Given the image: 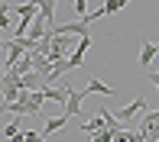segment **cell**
<instances>
[{
	"mask_svg": "<svg viewBox=\"0 0 159 142\" xmlns=\"http://www.w3.org/2000/svg\"><path fill=\"white\" fill-rule=\"evenodd\" d=\"M68 119H71V116H68V113L62 110V116H52V119H46V126H42V132H46V136H52V132H59L62 126L68 123Z\"/></svg>",
	"mask_w": 159,
	"mask_h": 142,
	"instance_id": "cell-8",
	"label": "cell"
},
{
	"mask_svg": "<svg viewBox=\"0 0 159 142\" xmlns=\"http://www.w3.org/2000/svg\"><path fill=\"white\" fill-rule=\"evenodd\" d=\"M146 81L156 84V90H159V71H146Z\"/></svg>",
	"mask_w": 159,
	"mask_h": 142,
	"instance_id": "cell-15",
	"label": "cell"
},
{
	"mask_svg": "<svg viewBox=\"0 0 159 142\" xmlns=\"http://www.w3.org/2000/svg\"><path fill=\"white\" fill-rule=\"evenodd\" d=\"M84 90H88V94H101V97H114V90L111 87H107V84L104 81H101V77L94 74V77H91V81L88 84H84Z\"/></svg>",
	"mask_w": 159,
	"mask_h": 142,
	"instance_id": "cell-6",
	"label": "cell"
},
{
	"mask_svg": "<svg viewBox=\"0 0 159 142\" xmlns=\"http://www.w3.org/2000/svg\"><path fill=\"white\" fill-rule=\"evenodd\" d=\"M91 48V32L88 36H78V48L71 52V65L75 68H81V61H84V52Z\"/></svg>",
	"mask_w": 159,
	"mask_h": 142,
	"instance_id": "cell-3",
	"label": "cell"
},
{
	"mask_svg": "<svg viewBox=\"0 0 159 142\" xmlns=\"http://www.w3.org/2000/svg\"><path fill=\"white\" fill-rule=\"evenodd\" d=\"M104 129H111V123H107L101 113H98L94 119H88V123H81V132H84V136H94V132H104Z\"/></svg>",
	"mask_w": 159,
	"mask_h": 142,
	"instance_id": "cell-4",
	"label": "cell"
},
{
	"mask_svg": "<svg viewBox=\"0 0 159 142\" xmlns=\"http://www.w3.org/2000/svg\"><path fill=\"white\" fill-rule=\"evenodd\" d=\"M26 139H30V142H46V132H33V129H30V132H26Z\"/></svg>",
	"mask_w": 159,
	"mask_h": 142,
	"instance_id": "cell-14",
	"label": "cell"
},
{
	"mask_svg": "<svg viewBox=\"0 0 159 142\" xmlns=\"http://www.w3.org/2000/svg\"><path fill=\"white\" fill-rule=\"evenodd\" d=\"M16 132H20V123H7V126H3V136H7V139H13Z\"/></svg>",
	"mask_w": 159,
	"mask_h": 142,
	"instance_id": "cell-13",
	"label": "cell"
},
{
	"mask_svg": "<svg viewBox=\"0 0 159 142\" xmlns=\"http://www.w3.org/2000/svg\"><path fill=\"white\" fill-rule=\"evenodd\" d=\"M127 3H130V0H107V3H104V13H107V16H114V13H120Z\"/></svg>",
	"mask_w": 159,
	"mask_h": 142,
	"instance_id": "cell-11",
	"label": "cell"
},
{
	"mask_svg": "<svg viewBox=\"0 0 159 142\" xmlns=\"http://www.w3.org/2000/svg\"><path fill=\"white\" fill-rule=\"evenodd\" d=\"M146 110H149V106H146V97H133L127 106L117 110V119H120V123H136L140 113H146Z\"/></svg>",
	"mask_w": 159,
	"mask_h": 142,
	"instance_id": "cell-1",
	"label": "cell"
},
{
	"mask_svg": "<svg viewBox=\"0 0 159 142\" xmlns=\"http://www.w3.org/2000/svg\"><path fill=\"white\" fill-rule=\"evenodd\" d=\"M20 84H23V90H39L46 81H39V71H30V74L20 77Z\"/></svg>",
	"mask_w": 159,
	"mask_h": 142,
	"instance_id": "cell-10",
	"label": "cell"
},
{
	"mask_svg": "<svg viewBox=\"0 0 159 142\" xmlns=\"http://www.w3.org/2000/svg\"><path fill=\"white\" fill-rule=\"evenodd\" d=\"M55 6H59V0H39V16L46 19L49 26H52V19H55Z\"/></svg>",
	"mask_w": 159,
	"mask_h": 142,
	"instance_id": "cell-9",
	"label": "cell"
},
{
	"mask_svg": "<svg viewBox=\"0 0 159 142\" xmlns=\"http://www.w3.org/2000/svg\"><path fill=\"white\" fill-rule=\"evenodd\" d=\"M156 52H159V42H143L136 65H140V68H149V65H153V58H156Z\"/></svg>",
	"mask_w": 159,
	"mask_h": 142,
	"instance_id": "cell-2",
	"label": "cell"
},
{
	"mask_svg": "<svg viewBox=\"0 0 159 142\" xmlns=\"http://www.w3.org/2000/svg\"><path fill=\"white\" fill-rule=\"evenodd\" d=\"M114 132H117V126H111V129H104V132H94L91 142H117V139H114Z\"/></svg>",
	"mask_w": 159,
	"mask_h": 142,
	"instance_id": "cell-12",
	"label": "cell"
},
{
	"mask_svg": "<svg viewBox=\"0 0 159 142\" xmlns=\"http://www.w3.org/2000/svg\"><path fill=\"white\" fill-rule=\"evenodd\" d=\"M13 13H16L20 19H36V16H39V0H30V3L13 6Z\"/></svg>",
	"mask_w": 159,
	"mask_h": 142,
	"instance_id": "cell-5",
	"label": "cell"
},
{
	"mask_svg": "<svg viewBox=\"0 0 159 142\" xmlns=\"http://www.w3.org/2000/svg\"><path fill=\"white\" fill-rule=\"evenodd\" d=\"M88 97V90H71V97H68V103H65V113L68 116H75L78 110H81V100Z\"/></svg>",
	"mask_w": 159,
	"mask_h": 142,
	"instance_id": "cell-7",
	"label": "cell"
}]
</instances>
